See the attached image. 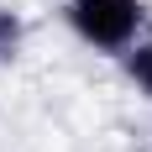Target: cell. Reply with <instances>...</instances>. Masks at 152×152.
Here are the masks:
<instances>
[{
  "label": "cell",
  "instance_id": "obj_3",
  "mask_svg": "<svg viewBox=\"0 0 152 152\" xmlns=\"http://www.w3.org/2000/svg\"><path fill=\"white\" fill-rule=\"evenodd\" d=\"M26 53V16L16 5H0V68H11Z\"/></svg>",
  "mask_w": 152,
  "mask_h": 152
},
{
  "label": "cell",
  "instance_id": "obj_2",
  "mask_svg": "<svg viewBox=\"0 0 152 152\" xmlns=\"http://www.w3.org/2000/svg\"><path fill=\"white\" fill-rule=\"evenodd\" d=\"M121 74H126V84H131L142 100H152V31L142 37L137 47L121 53Z\"/></svg>",
  "mask_w": 152,
  "mask_h": 152
},
{
  "label": "cell",
  "instance_id": "obj_1",
  "mask_svg": "<svg viewBox=\"0 0 152 152\" xmlns=\"http://www.w3.org/2000/svg\"><path fill=\"white\" fill-rule=\"evenodd\" d=\"M63 26L74 31L79 47L100 58H121L152 31V5L147 0H63Z\"/></svg>",
  "mask_w": 152,
  "mask_h": 152
}]
</instances>
